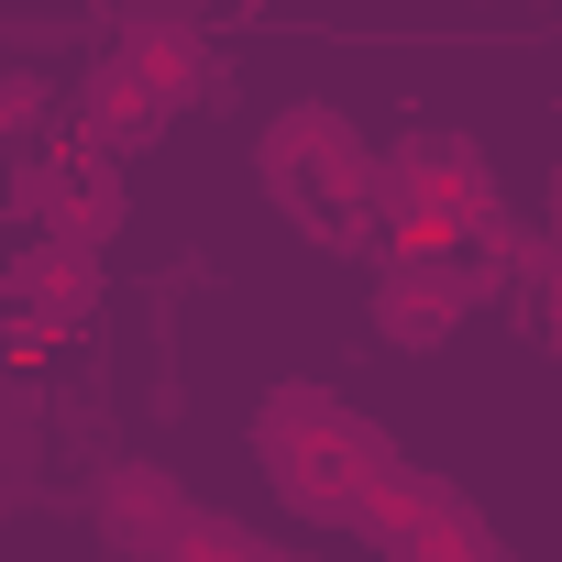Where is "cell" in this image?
<instances>
[{
  "label": "cell",
  "instance_id": "cell-1",
  "mask_svg": "<svg viewBox=\"0 0 562 562\" xmlns=\"http://www.w3.org/2000/svg\"><path fill=\"white\" fill-rule=\"evenodd\" d=\"M254 188L310 243H375V144L331 100H288L254 144Z\"/></svg>",
  "mask_w": 562,
  "mask_h": 562
},
{
  "label": "cell",
  "instance_id": "cell-2",
  "mask_svg": "<svg viewBox=\"0 0 562 562\" xmlns=\"http://www.w3.org/2000/svg\"><path fill=\"white\" fill-rule=\"evenodd\" d=\"M254 452H265V474H276V496H288L299 518H353V496L397 463V441L364 419V408H342V397H321V386H276L265 408H254Z\"/></svg>",
  "mask_w": 562,
  "mask_h": 562
},
{
  "label": "cell",
  "instance_id": "cell-3",
  "mask_svg": "<svg viewBox=\"0 0 562 562\" xmlns=\"http://www.w3.org/2000/svg\"><path fill=\"white\" fill-rule=\"evenodd\" d=\"M485 199H496V166L463 133H408L375 155V232L386 243H452V221Z\"/></svg>",
  "mask_w": 562,
  "mask_h": 562
},
{
  "label": "cell",
  "instance_id": "cell-4",
  "mask_svg": "<svg viewBox=\"0 0 562 562\" xmlns=\"http://www.w3.org/2000/svg\"><path fill=\"white\" fill-rule=\"evenodd\" d=\"M485 310V265L452 243H386L375 254V331L397 353H441L463 321Z\"/></svg>",
  "mask_w": 562,
  "mask_h": 562
},
{
  "label": "cell",
  "instance_id": "cell-5",
  "mask_svg": "<svg viewBox=\"0 0 562 562\" xmlns=\"http://www.w3.org/2000/svg\"><path fill=\"white\" fill-rule=\"evenodd\" d=\"M100 67H111V78H122L155 122H177V111L210 89V45H199L177 12H133V23L111 34V56H100Z\"/></svg>",
  "mask_w": 562,
  "mask_h": 562
},
{
  "label": "cell",
  "instance_id": "cell-6",
  "mask_svg": "<svg viewBox=\"0 0 562 562\" xmlns=\"http://www.w3.org/2000/svg\"><path fill=\"white\" fill-rule=\"evenodd\" d=\"M0 276H12V310H34L45 331L100 321V243H78V232H23Z\"/></svg>",
  "mask_w": 562,
  "mask_h": 562
},
{
  "label": "cell",
  "instance_id": "cell-7",
  "mask_svg": "<svg viewBox=\"0 0 562 562\" xmlns=\"http://www.w3.org/2000/svg\"><path fill=\"white\" fill-rule=\"evenodd\" d=\"M100 529H111V551H133V562H166V540L199 518L188 507V485L166 474V463H100Z\"/></svg>",
  "mask_w": 562,
  "mask_h": 562
},
{
  "label": "cell",
  "instance_id": "cell-8",
  "mask_svg": "<svg viewBox=\"0 0 562 562\" xmlns=\"http://www.w3.org/2000/svg\"><path fill=\"white\" fill-rule=\"evenodd\" d=\"M155 133H166V122H155V111H144V100H133L111 67H89V78H78V155H100V166H133Z\"/></svg>",
  "mask_w": 562,
  "mask_h": 562
},
{
  "label": "cell",
  "instance_id": "cell-9",
  "mask_svg": "<svg viewBox=\"0 0 562 562\" xmlns=\"http://www.w3.org/2000/svg\"><path fill=\"white\" fill-rule=\"evenodd\" d=\"M386 562H496V540H485V518L452 496V485H430V507H419V529L386 551Z\"/></svg>",
  "mask_w": 562,
  "mask_h": 562
},
{
  "label": "cell",
  "instance_id": "cell-10",
  "mask_svg": "<svg viewBox=\"0 0 562 562\" xmlns=\"http://www.w3.org/2000/svg\"><path fill=\"white\" fill-rule=\"evenodd\" d=\"M166 562H276V551H265L243 518H210V507H199V518L166 540Z\"/></svg>",
  "mask_w": 562,
  "mask_h": 562
},
{
  "label": "cell",
  "instance_id": "cell-11",
  "mask_svg": "<svg viewBox=\"0 0 562 562\" xmlns=\"http://www.w3.org/2000/svg\"><path fill=\"white\" fill-rule=\"evenodd\" d=\"M78 243H111L122 232V166H100V155H78V221H67Z\"/></svg>",
  "mask_w": 562,
  "mask_h": 562
},
{
  "label": "cell",
  "instance_id": "cell-12",
  "mask_svg": "<svg viewBox=\"0 0 562 562\" xmlns=\"http://www.w3.org/2000/svg\"><path fill=\"white\" fill-rule=\"evenodd\" d=\"M34 122H45V78L12 67V78H0V133H34Z\"/></svg>",
  "mask_w": 562,
  "mask_h": 562
},
{
  "label": "cell",
  "instance_id": "cell-13",
  "mask_svg": "<svg viewBox=\"0 0 562 562\" xmlns=\"http://www.w3.org/2000/svg\"><path fill=\"white\" fill-rule=\"evenodd\" d=\"M529 288H540V331H551V353H562V254H551V243L529 254Z\"/></svg>",
  "mask_w": 562,
  "mask_h": 562
},
{
  "label": "cell",
  "instance_id": "cell-14",
  "mask_svg": "<svg viewBox=\"0 0 562 562\" xmlns=\"http://www.w3.org/2000/svg\"><path fill=\"white\" fill-rule=\"evenodd\" d=\"M540 210H551V254H562V166H551V199Z\"/></svg>",
  "mask_w": 562,
  "mask_h": 562
},
{
  "label": "cell",
  "instance_id": "cell-15",
  "mask_svg": "<svg viewBox=\"0 0 562 562\" xmlns=\"http://www.w3.org/2000/svg\"><path fill=\"white\" fill-rule=\"evenodd\" d=\"M0 221H12V166H0Z\"/></svg>",
  "mask_w": 562,
  "mask_h": 562
},
{
  "label": "cell",
  "instance_id": "cell-16",
  "mask_svg": "<svg viewBox=\"0 0 562 562\" xmlns=\"http://www.w3.org/2000/svg\"><path fill=\"white\" fill-rule=\"evenodd\" d=\"M0 310H12V276H0Z\"/></svg>",
  "mask_w": 562,
  "mask_h": 562
},
{
  "label": "cell",
  "instance_id": "cell-17",
  "mask_svg": "<svg viewBox=\"0 0 562 562\" xmlns=\"http://www.w3.org/2000/svg\"><path fill=\"white\" fill-rule=\"evenodd\" d=\"M551 111H562V89H551Z\"/></svg>",
  "mask_w": 562,
  "mask_h": 562
},
{
  "label": "cell",
  "instance_id": "cell-18",
  "mask_svg": "<svg viewBox=\"0 0 562 562\" xmlns=\"http://www.w3.org/2000/svg\"><path fill=\"white\" fill-rule=\"evenodd\" d=\"M276 562H288V551H276Z\"/></svg>",
  "mask_w": 562,
  "mask_h": 562
}]
</instances>
